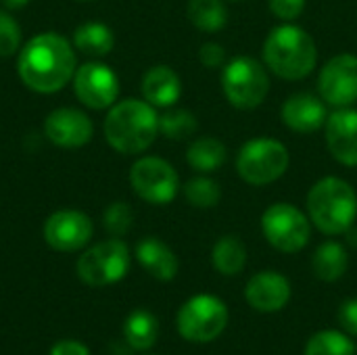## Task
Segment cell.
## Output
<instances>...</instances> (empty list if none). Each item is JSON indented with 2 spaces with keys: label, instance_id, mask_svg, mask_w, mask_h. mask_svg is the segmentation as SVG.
I'll return each mask as SVG.
<instances>
[{
  "label": "cell",
  "instance_id": "obj_6",
  "mask_svg": "<svg viewBox=\"0 0 357 355\" xmlns=\"http://www.w3.org/2000/svg\"><path fill=\"white\" fill-rule=\"evenodd\" d=\"M289 161V149L280 140L253 138L241 146L236 155V172L251 186H268L284 176Z\"/></svg>",
  "mask_w": 357,
  "mask_h": 355
},
{
  "label": "cell",
  "instance_id": "obj_22",
  "mask_svg": "<svg viewBox=\"0 0 357 355\" xmlns=\"http://www.w3.org/2000/svg\"><path fill=\"white\" fill-rule=\"evenodd\" d=\"M126 343L136 352H146L157 343L159 337V322L149 310H136L126 318L123 324Z\"/></svg>",
  "mask_w": 357,
  "mask_h": 355
},
{
  "label": "cell",
  "instance_id": "obj_30",
  "mask_svg": "<svg viewBox=\"0 0 357 355\" xmlns=\"http://www.w3.org/2000/svg\"><path fill=\"white\" fill-rule=\"evenodd\" d=\"M21 46V27L6 13L0 10V56H13Z\"/></svg>",
  "mask_w": 357,
  "mask_h": 355
},
{
  "label": "cell",
  "instance_id": "obj_18",
  "mask_svg": "<svg viewBox=\"0 0 357 355\" xmlns=\"http://www.w3.org/2000/svg\"><path fill=\"white\" fill-rule=\"evenodd\" d=\"M136 259L138 264L157 280L161 282H169L176 278L178 270H180V262L176 257V253L159 239L155 236H146L136 245Z\"/></svg>",
  "mask_w": 357,
  "mask_h": 355
},
{
  "label": "cell",
  "instance_id": "obj_24",
  "mask_svg": "<svg viewBox=\"0 0 357 355\" xmlns=\"http://www.w3.org/2000/svg\"><path fill=\"white\" fill-rule=\"evenodd\" d=\"M113 44V31L98 21L84 23L73 31V46L86 56H105L111 52Z\"/></svg>",
  "mask_w": 357,
  "mask_h": 355
},
{
  "label": "cell",
  "instance_id": "obj_4",
  "mask_svg": "<svg viewBox=\"0 0 357 355\" xmlns=\"http://www.w3.org/2000/svg\"><path fill=\"white\" fill-rule=\"evenodd\" d=\"M307 213L314 226L328 234H343L357 218V195L354 186L341 178L326 176L307 192Z\"/></svg>",
  "mask_w": 357,
  "mask_h": 355
},
{
  "label": "cell",
  "instance_id": "obj_14",
  "mask_svg": "<svg viewBox=\"0 0 357 355\" xmlns=\"http://www.w3.org/2000/svg\"><path fill=\"white\" fill-rule=\"evenodd\" d=\"M44 134L56 146L77 149L92 140L94 126L86 113L63 107V109H54L52 113H48L44 121Z\"/></svg>",
  "mask_w": 357,
  "mask_h": 355
},
{
  "label": "cell",
  "instance_id": "obj_31",
  "mask_svg": "<svg viewBox=\"0 0 357 355\" xmlns=\"http://www.w3.org/2000/svg\"><path fill=\"white\" fill-rule=\"evenodd\" d=\"M268 6L278 19L293 21L305 10V0H268Z\"/></svg>",
  "mask_w": 357,
  "mask_h": 355
},
{
  "label": "cell",
  "instance_id": "obj_8",
  "mask_svg": "<svg viewBox=\"0 0 357 355\" xmlns=\"http://www.w3.org/2000/svg\"><path fill=\"white\" fill-rule=\"evenodd\" d=\"M77 276L88 287H109L119 282L130 270V249L119 239L102 241L77 259Z\"/></svg>",
  "mask_w": 357,
  "mask_h": 355
},
{
  "label": "cell",
  "instance_id": "obj_27",
  "mask_svg": "<svg viewBox=\"0 0 357 355\" xmlns=\"http://www.w3.org/2000/svg\"><path fill=\"white\" fill-rule=\"evenodd\" d=\"M199 128L197 117L186 109H169L159 117V132L169 140H186Z\"/></svg>",
  "mask_w": 357,
  "mask_h": 355
},
{
  "label": "cell",
  "instance_id": "obj_36",
  "mask_svg": "<svg viewBox=\"0 0 357 355\" xmlns=\"http://www.w3.org/2000/svg\"><path fill=\"white\" fill-rule=\"evenodd\" d=\"M29 0H2V4L8 8V10H17V8H23Z\"/></svg>",
  "mask_w": 357,
  "mask_h": 355
},
{
  "label": "cell",
  "instance_id": "obj_9",
  "mask_svg": "<svg viewBox=\"0 0 357 355\" xmlns=\"http://www.w3.org/2000/svg\"><path fill=\"white\" fill-rule=\"evenodd\" d=\"M266 241L280 253H299L312 239L307 216L291 203H274L261 216Z\"/></svg>",
  "mask_w": 357,
  "mask_h": 355
},
{
  "label": "cell",
  "instance_id": "obj_28",
  "mask_svg": "<svg viewBox=\"0 0 357 355\" xmlns=\"http://www.w3.org/2000/svg\"><path fill=\"white\" fill-rule=\"evenodd\" d=\"M184 197L192 207L211 209V207H215L220 203L222 188H220V184L215 180L199 176V178H192V180H188L184 184Z\"/></svg>",
  "mask_w": 357,
  "mask_h": 355
},
{
  "label": "cell",
  "instance_id": "obj_19",
  "mask_svg": "<svg viewBox=\"0 0 357 355\" xmlns=\"http://www.w3.org/2000/svg\"><path fill=\"white\" fill-rule=\"evenodd\" d=\"M142 96L153 107H172L182 94V82L178 73L167 65H155L142 75Z\"/></svg>",
  "mask_w": 357,
  "mask_h": 355
},
{
  "label": "cell",
  "instance_id": "obj_12",
  "mask_svg": "<svg viewBox=\"0 0 357 355\" xmlns=\"http://www.w3.org/2000/svg\"><path fill=\"white\" fill-rule=\"evenodd\" d=\"M73 90L79 103L88 109H109L115 105L119 94V80L111 67L102 63H86L73 73Z\"/></svg>",
  "mask_w": 357,
  "mask_h": 355
},
{
  "label": "cell",
  "instance_id": "obj_2",
  "mask_svg": "<svg viewBox=\"0 0 357 355\" xmlns=\"http://www.w3.org/2000/svg\"><path fill=\"white\" fill-rule=\"evenodd\" d=\"M159 115L146 100L126 98L111 107L105 119L107 142L123 155L144 153L157 138Z\"/></svg>",
  "mask_w": 357,
  "mask_h": 355
},
{
  "label": "cell",
  "instance_id": "obj_37",
  "mask_svg": "<svg viewBox=\"0 0 357 355\" xmlns=\"http://www.w3.org/2000/svg\"><path fill=\"white\" fill-rule=\"evenodd\" d=\"M79 2H86V0H79Z\"/></svg>",
  "mask_w": 357,
  "mask_h": 355
},
{
  "label": "cell",
  "instance_id": "obj_10",
  "mask_svg": "<svg viewBox=\"0 0 357 355\" xmlns=\"http://www.w3.org/2000/svg\"><path fill=\"white\" fill-rule=\"evenodd\" d=\"M134 192L151 205H167L180 190L176 169L161 157H142L130 169Z\"/></svg>",
  "mask_w": 357,
  "mask_h": 355
},
{
  "label": "cell",
  "instance_id": "obj_26",
  "mask_svg": "<svg viewBox=\"0 0 357 355\" xmlns=\"http://www.w3.org/2000/svg\"><path fill=\"white\" fill-rule=\"evenodd\" d=\"M303 355H356V345L347 333L320 331L305 343Z\"/></svg>",
  "mask_w": 357,
  "mask_h": 355
},
{
  "label": "cell",
  "instance_id": "obj_15",
  "mask_svg": "<svg viewBox=\"0 0 357 355\" xmlns=\"http://www.w3.org/2000/svg\"><path fill=\"white\" fill-rule=\"evenodd\" d=\"M245 299L259 314H276L291 301V282L280 272H259L247 282Z\"/></svg>",
  "mask_w": 357,
  "mask_h": 355
},
{
  "label": "cell",
  "instance_id": "obj_11",
  "mask_svg": "<svg viewBox=\"0 0 357 355\" xmlns=\"http://www.w3.org/2000/svg\"><path fill=\"white\" fill-rule=\"evenodd\" d=\"M318 90L324 103L345 109L357 100V56L343 52L333 56L320 71Z\"/></svg>",
  "mask_w": 357,
  "mask_h": 355
},
{
  "label": "cell",
  "instance_id": "obj_29",
  "mask_svg": "<svg viewBox=\"0 0 357 355\" xmlns=\"http://www.w3.org/2000/svg\"><path fill=\"white\" fill-rule=\"evenodd\" d=\"M102 224H105V230L113 239H119L130 232V228L134 224V211L128 203H121V201L111 203L102 216Z\"/></svg>",
  "mask_w": 357,
  "mask_h": 355
},
{
  "label": "cell",
  "instance_id": "obj_16",
  "mask_svg": "<svg viewBox=\"0 0 357 355\" xmlns=\"http://www.w3.org/2000/svg\"><path fill=\"white\" fill-rule=\"evenodd\" d=\"M326 144L331 155L347 165L357 167V111L339 109L326 119Z\"/></svg>",
  "mask_w": 357,
  "mask_h": 355
},
{
  "label": "cell",
  "instance_id": "obj_35",
  "mask_svg": "<svg viewBox=\"0 0 357 355\" xmlns=\"http://www.w3.org/2000/svg\"><path fill=\"white\" fill-rule=\"evenodd\" d=\"M343 234H345V241H347V245H349V247H354V249H357V226L347 228Z\"/></svg>",
  "mask_w": 357,
  "mask_h": 355
},
{
  "label": "cell",
  "instance_id": "obj_13",
  "mask_svg": "<svg viewBox=\"0 0 357 355\" xmlns=\"http://www.w3.org/2000/svg\"><path fill=\"white\" fill-rule=\"evenodd\" d=\"M92 220L75 209H63L52 213L44 222V241L50 249L71 253L84 249L92 239Z\"/></svg>",
  "mask_w": 357,
  "mask_h": 355
},
{
  "label": "cell",
  "instance_id": "obj_20",
  "mask_svg": "<svg viewBox=\"0 0 357 355\" xmlns=\"http://www.w3.org/2000/svg\"><path fill=\"white\" fill-rule=\"evenodd\" d=\"M347 268H349V253L337 241L322 243L312 257V270H314L316 278L322 282L341 280L345 276Z\"/></svg>",
  "mask_w": 357,
  "mask_h": 355
},
{
  "label": "cell",
  "instance_id": "obj_17",
  "mask_svg": "<svg viewBox=\"0 0 357 355\" xmlns=\"http://www.w3.org/2000/svg\"><path fill=\"white\" fill-rule=\"evenodd\" d=\"M280 115H282V123L299 134L318 132L328 119L322 96L310 92H297L289 96L282 105Z\"/></svg>",
  "mask_w": 357,
  "mask_h": 355
},
{
  "label": "cell",
  "instance_id": "obj_34",
  "mask_svg": "<svg viewBox=\"0 0 357 355\" xmlns=\"http://www.w3.org/2000/svg\"><path fill=\"white\" fill-rule=\"evenodd\" d=\"M50 355H90V352H88V347L84 343L65 339V341H56L52 345Z\"/></svg>",
  "mask_w": 357,
  "mask_h": 355
},
{
  "label": "cell",
  "instance_id": "obj_7",
  "mask_svg": "<svg viewBox=\"0 0 357 355\" xmlns=\"http://www.w3.org/2000/svg\"><path fill=\"white\" fill-rule=\"evenodd\" d=\"M228 318V305L220 297L201 293L178 310L176 326L180 337L190 343H211L226 331Z\"/></svg>",
  "mask_w": 357,
  "mask_h": 355
},
{
  "label": "cell",
  "instance_id": "obj_3",
  "mask_svg": "<svg viewBox=\"0 0 357 355\" xmlns=\"http://www.w3.org/2000/svg\"><path fill=\"white\" fill-rule=\"evenodd\" d=\"M264 61L268 69L291 82L307 77L318 63V48L314 38L297 25L274 27L264 44Z\"/></svg>",
  "mask_w": 357,
  "mask_h": 355
},
{
  "label": "cell",
  "instance_id": "obj_21",
  "mask_svg": "<svg viewBox=\"0 0 357 355\" xmlns=\"http://www.w3.org/2000/svg\"><path fill=\"white\" fill-rule=\"evenodd\" d=\"M226 144L213 136H203L190 142L186 151V161L192 169L201 174H213L226 163Z\"/></svg>",
  "mask_w": 357,
  "mask_h": 355
},
{
  "label": "cell",
  "instance_id": "obj_5",
  "mask_svg": "<svg viewBox=\"0 0 357 355\" xmlns=\"http://www.w3.org/2000/svg\"><path fill=\"white\" fill-rule=\"evenodd\" d=\"M222 90L234 109H257L270 92V75L253 56H236L222 69Z\"/></svg>",
  "mask_w": 357,
  "mask_h": 355
},
{
  "label": "cell",
  "instance_id": "obj_32",
  "mask_svg": "<svg viewBox=\"0 0 357 355\" xmlns=\"http://www.w3.org/2000/svg\"><path fill=\"white\" fill-rule=\"evenodd\" d=\"M199 59L209 69H220L226 63V48L218 42H205L199 50Z\"/></svg>",
  "mask_w": 357,
  "mask_h": 355
},
{
  "label": "cell",
  "instance_id": "obj_33",
  "mask_svg": "<svg viewBox=\"0 0 357 355\" xmlns=\"http://www.w3.org/2000/svg\"><path fill=\"white\" fill-rule=\"evenodd\" d=\"M337 320L349 337H357V299H347L341 303Z\"/></svg>",
  "mask_w": 357,
  "mask_h": 355
},
{
  "label": "cell",
  "instance_id": "obj_23",
  "mask_svg": "<svg viewBox=\"0 0 357 355\" xmlns=\"http://www.w3.org/2000/svg\"><path fill=\"white\" fill-rule=\"evenodd\" d=\"M211 262H213V268L222 276H236L247 266V247L241 239H236L232 234L222 236L213 245Z\"/></svg>",
  "mask_w": 357,
  "mask_h": 355
},
{
  "label": "cell",
  "instance_id": "obj_25",
  "mask_svg": "<svg viewBox=\"0 0 357 355\" xmlns=\"http://www.w3.org/2000/svg\"><path fill=\"white\" fill-rule=\"evenodd\" d=\"M186 15L201 31H220L228 23V8L222 0H188Z\"/></svg>",
  "mask_w": 357,
  "mask_h": 355
},
{
  "label": "cell",
  "instance_id": "obj_1",
  "mask_svg": "<svg viewBox=\"0 0 357 355\" xmlns=\"http://www.w3.org/2000/svg\"><path fill=\"white\" fill-rule=\"evenodd\" d=\"M17 69L21 82L40 94L59 92L75 73L73 46L54 31L33 36L19 52Z\"/></svg>",
  "mask_w": 357,
  "mask_h": 355
}]
</instances>
